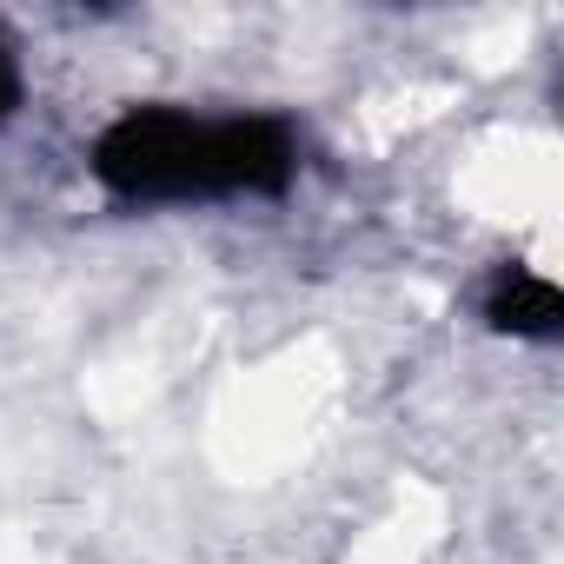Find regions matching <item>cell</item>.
Here are the masks:
<instances>
[{
    "mask_svg": "<svg viewBox=\"0 0 564 564\" xmlns=\"http://www.w3.org/2000/svg\"><path fill=\"white\" fill-rule=\"evenodd\" d=\"M485 319L511 339H557L564 333V293L551 286L544 272H524V265H505L485 293Z\"/></svg>",
    "mask_w": 564,
    "mask_h": 564,
    "instance_id": "cell-2",
    "label": "cell"
},
{
    "mask_svg": "<svg viewBox=\"0 0 564 564\" xmlns=\"http://www.w3.org/2000/svg\"><path fill=\"white\" fill-rule=\"evenodd\" d=\"M300 173L293 133L239 113V120H199L186 107H127L94 140V180L120 199L160 206V199H232V193H286Z\"/></svg>",
    "mask_w": 564,
    "mask_h": 564,
    "instance_id": "cell-1",
    "label": "cell"
},
{
    "mask_svg": "<svg viewBox=\"0 0 564 564\" xmlns=\"http://www.w3.org/2000/svg\"><path fill=\"white\" fill-rule=\"evenodd\" d=\"M14 107H21V61H14L8 41H0V127L14 120Z\"/></svg>",
    "mask_w": 564,
    "mask_h": 564,
    "instance_id": "cell-3",
    "label": "cell"
}]
</instances>
